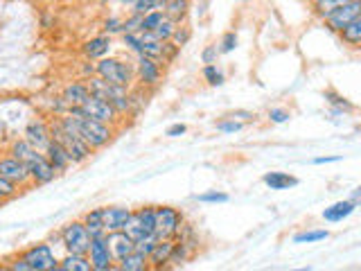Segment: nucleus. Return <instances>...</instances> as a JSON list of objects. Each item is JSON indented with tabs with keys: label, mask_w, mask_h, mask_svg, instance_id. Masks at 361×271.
Listing matches in <instances>:
<instances>
[{
	"label": "nucleus",
	"mask_w": 361,
	"mask_h": 271,
	"mask_svg": "<svg viewBox=\"0 0 361 271\" xmlns=\"http://www.w3.org/2000/svg\"><path fill=\"white\" fill-rule=\"evenodd\" d=\"M68 102L61 97V95H56L50 100V116H63V113H68Z\"/></svg>",
	"instance_id": "obj_51"
},
{
	"label": "nucleus",
	"mask_w": 361,
	"mask_h": 271,
	"mask_svg": "<svg viewBox=\"0 0 361 271\" xmlns=\"http://www.w3.org/2000/svg\"><path fill=\"white\" fill-rule=\"evenodd\" d=\"M226 116H231V118L240 120V122H244V124H255V122H257V113L246 111V109H235V111H231V113H226Z\"/></svg>",
	"instance_id": "obj_49"
},
{
	"label": "nucleus",
	"mask_w": 361,
	"mask_h": 271,
	"mask_svg": "<svg viewBox=\"0 0 361 271\" xmlns=\"http://www.w3.org/2000/svg\"><path fill=\"white\" fill-rule=\"evenodd\" d=\"M185 215L174 206H156V237L158 240H176Z\"/></svg>",
	"instance_id": "obj_6"
},
{
	"label": "nucleus",
	"mask_w": 361,
	"mask_h": 271,
	"mask_svg": "<svg viewBox=\"0 0 361 271\" xmlns=\"http://www.w3.org/2000/svg\"><path fill=\"white\" fill-rule=\"evenodd\" d=\"M133 68H135V84L138 86H142L147 90H154V88L161 86L163 71H165V68L161 66V61H156L147 54H138L133 61Z\"/></svg>",
	"instance_id": "obj_7"
},
{
	"label": "nucleus",
	"mask_w": 361,
	"mask_h": 271,
	"mask_svg": "<svg viewBox=\"0 0 361 271\" xmlns=\"http://www.w3.org/2000/svg\"><path fill=\"white\" fill-rule=\"evenodd\" d=\"M327 237H330V231L327 229H305L293 235L291 242L293 244H316V242L327 240Z\"/></svg>",
	"instance_id": "obj_32"
},
{
	"label": "nucleus",
	"mask_w": 361,
	"mask_h": 271,
	"mask_svg": "<svg viewBox=\"0 0 361 271\" xmlns=\"http://www.w3.org/2000/svg\"><path fill=\"white\" fill-rule=\"evenodd\" d=\"M127 231L135 242L142 240V237L156 235V206H140L133 208L131 219L127 224Z\"/></svg>",
	"instance_id": "obj_8"
},
{
	"label": "nucleus",
	"mask_w": 361,
	"mask_h": 271,
	"mask_svg": "<svg viewBox=\"0 0 361 271\" xmlns=\"http://www.w3.org/2000/svg\"><path fill=\"white\" fill-rule=\"evenodd\" d=\"M185 133H188V124H183V122L169 124L167 131H165L167 138H178V136H185Z\"/></svg>",
	"instance_id": "obj_53"
},
{
	"label": "nucleus",
	"mask_w": 361,
	"mask_h": 271,
	"mask_svg": "<svg viewBox=\"0 0 361 271\" xmlns=\"http://www.w3.org/2000/svg\"><path fill=\"white\" fill-rule=\"evenodd\" d=\"M197 201L199 203H228L231 197L226 195V192H221V190H208V192H201V195H197Z\"/></svg>",
	"instance_id": "obj_41"
},
{
	"label": "nucleus",
	"mask_w": 361,
	"mask_h": 271,
	"mask_svg": "<svg viewBox=\"0 0 361 271\" xmlns=\"http://www.w3.org/2000/svg\"><path fill=\"white\" fill-rule=\"evenodd\" d=\"M163 18H165V11L163 9L147 11V14L142 16V32H154L158 28V23H161Z\"/></svg>",
	"instance_id": "obj_40"
},
{
	"label": "nucleus",
	"mask_w": 361,
	"mask_h": 271,
	"mask_svg": "<svg viewBox=\"0 0 361 271\" xmlns=\"http://www.w3.org/2000/svg\"><path fill=\"white\" fill-rule=\"evenodd\" d=\"M262 183L269 188V190H289V188H296L298 186V179L289 174V172H264L262 174Z\"/></svg>",
	"instance_id": "obj_25"
},
{
	"label": "nucleus",
	"mask_w": 361,
	"mask_h": 271,
	"mask_svg": "<svg viewBox=\"0 0 361 271\" xmlns=\"http://www.w3.org/2000/svg\"><path fill=\"white\" fill-rule=\"evenodd\" d=\"M113 48V37L109 34H97V37H90L82 43V56L88 61H99L109 56Z\"/></svg>",
	"instance_id": "obj_14"
},
{
	"label": "nucleus",
	"mask_w": 361,
	"mask_h": 271,
	"mask_svg": "<svg viewBox=\"0 0 361 271\" xmlns=\"http://www.w3.org/2000/svg\"><path fill=\"white\" fill-rule=\"evenodd\" d=\"M90 75H95V61H84L82 66V77H90Z\"/></svg>",
	"instance_id": "obj_55"
},
{
	"label": "nucleus",
	"mask_w": 361,
	"mask_h": 271,
	"mask_svg": "<svg viewBox=\"0 0 361 271\" xmlns=\"http://www.w3.org/2000/svg\"><path fill=\"white\" fill-rule=\"evenodd\" d=\"M131 212H133V208H127V206H104V226H106V233L124 231V229H127V224L131 219Z\"/></svg>",
	"instance_id": "obj_17"
},
{
	"label": "nucleus",
	"mask_w": 361,
	"mask_h": 271,
	"mask_svg": "<svg viewBox=\"0 0 361 271\" xmlns=\"http://www.w3.org/2000/svg\"><path fill=\"white\" fill-rule=\"evenodd\" d=\"M68 118L73 120L77 133L82 136V138L86 140V145H88L93 152L104 150V147L111 145V140L116 138L118 127H113V124L99 122V120H95V118L86 116V113H84L82 109H79V107L68 109Z\"/></svg>",
	"instance_id": "obj_2"
},
{
	"label": "nucleus",
	"mask_w": 361,
	"mask_h": 271,
	"mask_svg": "<svg viewBox=\"0 0 361 271\" xmlns=\"http://www.w3.org/2000/svg\"><path fill=\"white\" fill-rule=\"evenodd\" d=\"M32 271H59V255L54 253L50 242H39L18 253Z\"/></svg>",
	"instance_id": "obj_5"
},
{
	"label": "nucleus",
	"mask_w": 361,
	"mask_h": 271,
	"mask_svg": "<svg viewBox=\"0 0 361 271\" xmlns=\"http://www.w3.org/2000/svg\"><path fill=\"white\" fill-rule=\"evenodd\" d=\"M178 54H180V48H178V45H174L172 41H165V48H163V59H161L163 68L172 66V64L178 59Z\"/></svg>",
	"instance_id": "obj_44"
},
{
	"label": "nucleus",
	"mask_w": 361,
	"mask_h": 271,
	"mask_svg": "<svg viewBox=\"0 0 361 271\" xmlns=\"http://www.w3.org/2000/svg\"><path fill=\"white\" fill-rule=\"evenodd\" d=\"M5 263H7V265H3V267L9 269V271H32L30 265H27L20 255H14L11 260H5Z\"/></svg>",
	"instance_id": "obj_52"
},
{
	"label": "nucleus",
	"mask_w": 361,
	"mask_h": 271,
	"mask_svg": "<svg viewBox=\"0 0 361 271\" xmlns=\"http://www.w3.org/2000/svg\"><path fill=\"white\" fill-rule=\"evenodd\" d=\"M289 118H291V111L285 107H274L267 111V120L271 124H285V122H289Z\"/></svg>",
	"instance_id": "obj_43"
},
{
	"label": "nucleus",
	"mask_w": 361,
	"mask_h": 271,
	"mask_svg": "<svg viewBox=\"0 0 361 271\" xmlns=\"http://www.w3.org/2000/svg\"><path fill=\"white\" fill-rule=\"evenodd\" d=\"M120 37H122L124 48H127L129 52H133L135 56L142 54V37H140V32H124V34H120Z\"/></svg>",
	"instance_id": "obj_37"
},
{
	"label": "nucleus",
	"mask_w": 361,
	"mask_h": 271,
	"mask_svg": "<svg viewBox=\"0 0 361 271\" xmlns=\"http://www.w3.org/2000/svg\"><path fill=\"white\" fill-rule=\"evenodd\" d=\"M142 37V54L152 56V59L161 61L163 59V48H165V41H161L156 37L154 32H140ZM163 66V64H161Z\"/></svg>",
	"instance_id": "obj_29"
},
{
	"label": "nucleus",
	"mask_w": 361,
	"mask_h": 271,
	"mask_svg": "<svg viewBox=\"0 0 361 271\" xmlns=\"http://www.w3.org/2000/svg\"><path fill=\"white\" fill-rule=\"evenodd\" d=\"M0 174H3L5 179H9L11 183H16L20 190H27L32 186L27 165L23 161H18L16 156H11L9 152L0 154Z\"/></svg>",
	"instance_id": "obj_11"
},
{
	"label": "nucleus",
	"mask_w": 361,
	"mask_h": 271,
	"mask_svg": "<svg viewBox=\"0 0 361 271\" xmlns=\"http://www.w3.org/2000/svg\"><path fill=\"white\" fill-rule=\"evenodd\" d=\"M174 30H176V23L172 20V18H163L161 23H158V28L154 30V34L161 41H172V37H174Z\"/></svg>",
	"instance_id": "obj_39"
},
{
	"label": "nucleus",
	"mask_w": 361,
	"mask_h": 271,
	"mask_svg": "<svg viewBox=\"0 0 361 271\" xmlns=\"http://www.w3.org/2000/svg\"><path fill=\"white\" fill-rule=\"evenodd\" d=\"M93 3H97V5H111L113 0H93Z\"/></svg>",
	"instance_id": "obj_58"
},
{
	"label": "nucleus",
	"mask_w": 361,
	"mask_h": 271,
	"mask_svg": "<svg viewBox=\"0 0 361 271\" xmlns=\"http://www.w3.org/2000/svg\"><path fill=\"white\" fill-rule=\"evenodd\" d=\"M7 152L11 156H16L18 161H23L25 165H30L32 161H37L39 156H43L41 150H37L27 138H23V136H18V138H11L9 140V147H7Z\"/></svg>",
	"instance_id": "obj_18"
},
{
	"label": "nucleus",
	"mask_w": 361,
	"mask_h": 271,
	"mask_svg": "<svg viewBox=\"0 0 361 271\" xmlns=\"http://www.w3.org/2000/svg\"><path fill=\"white\" fill-rule=\"evenodd\" d=\"M199 253V248L190 246L188 242H180L176 240L174 242V251H172V258H169V269H178V267H185L190 260H195V255Z\"/></svg>",
	"instance_id": "obj_26"
},
{
	"label": "nucleus",
	"mask_w": 361,
	"mask_h": 271,
	"mask_svg": "<svg viewBox=\"0 0 361 271\" xmlns=\"http://www.w3.org/2000/svg\"><path fill=\"white\" fill-rule=\"evenodd\" d=\"M219 45L217 43H208L206 48L201 50V64H217L219 61Z\"/></svg>",
	"instance_id": "obj_46"
},
{
	"label": "nucleus",
	"mask_w": 361,
	"mask_h": 271,
	"mask_svg": "<svg viewBox=\"0 0 361 271\" xmlns=\"http://www.w3.org/2000/svg\"><path fill=\"white\" fill-rule=\"evenodd\" d=\"M341 158H343V156H316L312 163H314V165H327V163H338Z\"/></svg>",
	"instance_id": "obj_54"
},
{
	"label": "nucleus",
	"mask_w": 361,
	"mask_h": 271,
	"mask_svg": "<svg viewBox=\"0 0 361 271\" xmlns=\"http://www.w3.org/2000/svg\"><path fill=\"white\" fill-rule=\"evenodd\" d=\"M27 169H30L32 186H48V183H52L56 176H59V172H56L54 165L48 161V158H45V154L39 156L37 161H32L27 165Z\"/></svg>",
	"instance_id": "obj_16"
},
{
	"label": "nucleus",
	"mask_w": 361,
	"mask_h": 271,
	"mask_svg": "<svg viewBox=\"0 0 361 271\" xmlns=\"http://www.w3.org/2000/svg\"><path fill=\"white\" fill-rule=\"evenodd\" d=\"M348 0H310V5H312V11L319 18H325L330 11H334L336 7H341L345 5Z\"/></svg>",
	"instance_id": "obj_34"
},
{
	"label": "nucleus",
	"mask_w": 361,
	"mask_h": 271,
	"mask_svg": "<svg viewBox=\"0 0 361 271\" xmlns=\"http://www.w3.org/2000/svg\"><path fill=\"white\" fill-rule=\"evenodd\" d=\"M56 235H59V244L66 253H86L88 255L90 240H93V237H90L82 217L73 219V222H66L61 229L56 231Z\"/></svg>",
	"instance_id": "obj_4"
},
{
	"label": "nucleus",
	"mask_w": 361,
	"mask_h": 271,
	"mask_svg": "<svg viewBox=\"0 0 361 271\" xmlns=\"http://www.w3.org/2000/svg\"><path fill=\"white\" fill-rule=\"evenodd\" d=\"M116 269L120 271H147L149 269V258L138 253V251H131L124 260H120V263L116 265Z\"/></svg>",
	"instance_id": "obj_31"
},
{
	"label": "nucleus",
	"mask_w": 361,
	"mask_h": 271,
	"mask_svg": "<svg viewBox=\"0 0 361 271\" xmlns=\"http://www.w3.org/2000/svg\"><path fill=\"white\" fill-rule=\"evenodd\" d=\"M359 14H361V0H348L345 5L336 7L334 11H330V14H327L325 18H321V20H323V25L327 30L338 34V32H343Z\"/></svg>",
	"instance_id": "obj_9"
},
{
	"label": "nucleus",
	"mask_w": 361,
	"mask_h": 271,
	"mask_svg": "<svg viewBox=\"0 0 361 271\" xmlns=\"http://www.w3.org/2000/svg\"><path fill=\"white\" fill-rule=\"evenodd\" d=\"M235 3H242V0H235Z\"/></svg>",
	"instance_id": "obj_61"
},
{
	"label": "nucleus",
	"mask_w": 361,
	"mask_h": 271,
	"mask_svg": "<svg viewBox=\"0 0 361 271\" xmlns=\"http://www.w3.org/2000/svg\"><path fill=\"white\" fill-rule=\"evenodd\" d=\"M122 16H109L102 20V34H109V37H116V34H122Z\"/></svg>",
	"instance_id": "obj_42"
},
{
	"label": "nucleus",
	"mask_w": 361,
	"mask_h": 271,
	"mask_svg": "<svg viewBox=\"0 0 361 271\" xmlns=\"http://www.w3.org/2000/svg\"><path fill=\"white\" fill-rule=\"evenodd\" d=\"M45 158H48V161L54 165V169L59 174H63V172H68V169L71 167H75L73 165V161H71V154L66 152V147L61 145V143H56V140H52L48 147H45Z\"/></svg>",
	"instance_id": "obj_20"
},
{
	"label": "nucleus",
	"mask_w": 361,
	"mask_h": 271,
	"mask_svg": "<svg viewBox=\"0 0 361 271\" xmlns=\"http://www.w3.org/2000/svg\"><path fill=\"white\" fill-rule=\"evenodd\" d=\"M18 192H20V188L16 183H11L9 179H5L3 174H0V197H5L9 201V199H14Z\"/></svg>",
	"instance_id": "obj_47"
},
{
	"label": "nucleus",
	"mask_w": 361,
	"mask_h": 271,
	"mask_svg": "<svg viewBox=\"0 0 361 271\" xmlns=\"http://www.w3.org/2000/svg\"><path fill=\"white\" fill-rule=\"evenodd\" d=\"M156 242H158V237H156V235L142 237V240H138V242H135V251H138V253H142V255H147V258H149V253L154 251Z\"/></svg>",
	"instance_id": "obj_50"
},
{
	"label": "nucleus",
	"mask_w": 361,
	"mask_h": 271,
	"mask_svg": "<svg viewBox=\"0 0 361 271\" xmlns=\"http://www.w3.org/2000/svg\"><path fill=\"white\" fill-rule=\"evenodd\" d=\"M124 32H142V14H131L129 11V16L122 23V34Z\"/></svg>",
	"instance_id": "obj_48"
},
{
	"label": "nucleus",
	"mask_w": 361,
	"mask_h": 271,
	"mask_svg": "<svg viewBox=\"0 0 361 271\" xmlns=\"http://www.w3.org/2000/svg\"><path fill=\"white\" fill-rule=\"evenodd\" d=\"M163 11L167 18H172L176 25H180V23H188V18H190L192 0H165Z\"/></svg>",
	"instance_id": "obj_24"
},
{
	"label": "nucleus",
	"mask_w": 361,
	"mask_h": 271,
	"mask_svg": "<svg viewBox=\"0 0 361 271\" xmlns=\"http://www.w3.org/2000/svg\"><path fill=\"white\" fill-rule=\"evenodd\" d=\"M217 45H219L221 54H231V52L237 50V45H240V37H237L235 30H228V32L221 34V39L217 41Z\"/></svg>",
	"instance_id": "obj_36"
},
{
	"label": "nucleus",
	"mask_w": 361,
	"mask_h": 271,
	"mask_svg": "<svg viewBox=\"0 0 361 271\" xmlns=\"http://www.w3.org/2000/svg\"><path fill=\"white\" fill-rule=\"evenodd\" d=\"M357 208L359 206H357L353 199H341V201H336V203H332V206H327L323 210V219L330 222V224H338V222L348 219Z\"/></svg>",
	"instance_id": "obj_22"
},
{
	"label": "nucleus",
	"mask_w": 361,
	"mask_h": 271,
	"mask_svg": "<svg viewBox=\"0 0 361 271\" xmlns=\"http://www.w3.org/2000/svg\"><path fill=\"white\" fill-rule=\"evenodd\" d=\"M323 100L327 102V107L343 111L345 116H348V113H355V111H357V104H355V102H350L345 95H341V93H338V90H334V88H325V90H323Z\"/></svg>",
	"instance_id": "obj_28"
},
{
	"label": "nucleus",
	"mask_w": 361,
	"mask_h": 271,
	"mask_svg": "<svg viewBox=\"0 0 361 271\" xmlns=\"http://www.w3.org/2000/svg\"><path fill=\"white\" fill-rule=\"evenodd\" d=\"M3 203H7V199H5V197H0V206H3Z\"/></svg>",
	"instance_id": "obj_59"
},
{
	"label": "nucleus",
	"mask_w": 361,
	"mask_h": 271,
	"mask_svg": "<svg viewBox=\"0 0 361 271\" xmlns=\"http://www.w3.org/2000/svg\"><path fill=\"white\" fill-rule=\"evenodd\" d=\"M152 9H163V7L158 5L156 0H133V5L129 7L131 14H142V16Z\"/></svg>",
	"instance_id": "obj_45"
},
{
	"label": "nucleus",
	"mask_w": 361,
	"mask_h": 271,
	"mask_svg": "<svg viewBox=\"0 0 361 271\" xmlns=\"http://www.w3.org/2000/svg\"><path fill=\"white\" fill-rule=\"evenodd\" d=\"M350 199H353V201L357 203V206H361V186L353 192V197H350Z\"/></svg>",
	"instance_id": "obj_56"
},
{
	"label": "nucleus",
	"mask_w": 361,
	"mask_h": 271,
	"mask_svg": "<svg viewBox=\"0 0 361 271\" xmlns=\"http://www.w3.org/2000/svg\"><path fill=\"white\" fill-rule=\"evenodd\" d=\"M82 109L86 116H90V118H95V120H99V122H106V124H113V127H120V122H122V116L120 113L113 109L109 102L104 100V97H99V95H93L90 93L88 97H86V102L82 107Z\"/></svg>",
	"instance_id": "obj_10"
},
{
	"label": "nucleus",
	"mask_w": 361,
	"mask_h": 271,
	"mask_svg": "<svg viewBox=\"0 0 361 271\" xmlns=\"http://www.w3.org/2000/svg\"><path fill=\"white\" fill-rule=\"evenodd\" d=\"M190 41H192V28H190V23H180V25H176V30H174L172 43L178 45V48L183 50Z\"/></svg>",
	"instance_id": "obj_38"
},
{
	"label": "nucleus",
	"mask_w": 361,
	"mask_h": 271,
	"mask_svg": "<svg viewBox=\"0 0 361 271\" xmlns=\"http://www.w3.org/2000/svg\"><path fill=\"white\" fill-rule=\"evenodd\" d=\"M23 138H27L37 150L45 152V147L52 143V129H50V120L48 118H32L25 129H23Z\"/></svg>",
	"instance_id": "obj_13"
},
{
	"label": "nucleus",
	"mask_w": 361,
	"mask_h": 271,
	"mask_svg": "<svg viewBox=\"0 0 361 271\" xmlns=\"http://www.w3.org/2000/svg\"><path fill=\"white\" fill-rule=\"evenodd\" d=\"M88 260H90V267H93V271H113V269H116V260H113V255H111L106 235L104 237H93V240H90Z\"/></svg>",
	"instance_id": "obj_12"
},
{
	"label": "nucleus",
	"mask_w": 361,
	"mask_h": 271,
	"mask_svg": "<svg viewBox=\"0 0 361 271\" xmlns=\"http://www.w3.org/2000/svg\"><path fill=\"white\" fill-rule=\"evenodd\" d=\"M90 95V88L86 84V79H75V82H68L63 88H61V97L68 102V107H82L86 97Z\"/></svg>",
	"instance_id": "obj_19"
},
{
	"label": "nucleus",
	"mask_w": 361,
	"mask_h": 271,
	"mask_svg": "<svg viewBox=\"0 0 361 271\" xmlns=\"http://www.w3.org/2000/svg\"><path fill=\"white\" fill-rule=\"evenodd\" d=\"M156 3H158V5H161V7H163V5H165V0H156Z\"/></svg>",
	"instance_id": "obj_60"
},
{
	"label": "nucleus",
	"mask_w": 361,
	"mask_h": 271,
	"mask_svg": "<svg viewBox=\"0 0 361 271\" xmlns=\"http://www.w3.org/2000/svg\"><path fill=\"white\" fill-rule=\"evenodd\" d=\"M338 39H341L343 45H348V48L361 50V14L350 23L343 32H338Z\"/></svg>",
	"instance_id": "obj_30"
},
{
	"label": "nucleus",
	"mask_w": 361,
	"mask_h": 271,
	"mask_svg": "<svg viewBox=\"0 0 361 271\" xmlns=\"http://www.w3.org/2000/svg\"><path fill=\"white\" fill-rule=\"evenodd\" d=\"M201 77H203V82H206L208 86H212V88L226 84V73L219 68V64H203Z\"/></svg>",
	"instance_id": "obj_33"
},
{
	"label": "nucleus",
	"mask_w": 361,
	"mask_h": 271,
	"mask_svg": "<svg viewBox=\"0 0 361 271\" xmlns=\"http://www.w3.org/2000/svg\"><path fill=\"white\" fill-rule=\"evenodd\" d=\"M246 127L244 122L240 120H235L231 116H221V120L214 122V129H217L219 133H226V136H233V133H240L242 129Z\"/></svg>",
	"instance_id": "obj_35"
},
{
	"label": "nucleus",
	"mask_w": 361,
	"mask_h": 271,
	"mask_svg": "<svg viewBox=\"0 0 361 271\" xmlns=\"http://www.w3.org/2000/svg\"><path fill=\"white\" fill-rule=\"evenodd\" d=\"M59 271H93L86 253H63L59 258Z\"/></svg>",
	"instance_id": "obj_27"
},
{
	"label": "nucleus",
	"mask_w": 361,
	"mask_h": 271,
	"mask_svg": "<svg viewBox=\"0 0 361 271\" xmlns=\"http://www.w3.org/2000/svg\"><path fill=\"white\" fill-rule=\"evenodd\" d=\"M174 242L176 240H158L154 251L149 253V269H169V258H172L174 251Z\"/></svg>",
	"instance_id": "obj_21"
},
{
	"label": "nucleus",
	"mask_w": 361,
	"mask_h": 271,
	"mask_svg": "<svg viewBox=\"0 0 361 271\" xmlns=\"http://www.w3.org/2000/svg\"><path fill=\"white\" fill-rule=\"evenodd\" d=\"M106 240H109V248H111V255L116 260V265L120 260L127 258L131 251H135V240L127 233V231H113L106 233Z\"/></svg>",
	"instance_id": "obj_15"
},
{
	"label": "nucleus",
	"mask_w": 361,
	"mask_h": 271,
	"mask_svg": "<svg viewBox=\"0 0 361 271\" xmlns=\"http://www.w3.org/2000/svg\"><path fill=\"white\" fill-rule=\"evenodd\" d=\"M95 75H99L104 82L131 88L135 84V68L131 61H124L120 56H104V59L95 61Z\"/></svg>",
	"instance_id": "obj_3"
},
{
	"label": "nucleus",
	"mask_w": 361,
	"mask_h": 271,
	"mask_svg": "<svg viewBox=\"0 0 361 271\" xmlns=\"http://www.w3.org/2000/svg\"><path fill=\"white\" fill-rule=\"evenodd\" d=\"M82 222L86 224V229L90 237H104L106 235V226H104V206L90 208L82 215Z\"/></svg>",
	"instance_id": "obj_23"
},
{
	"label": "nucleus",
	"mask_w": 361,
	"mask_h": 271,
	"mask_svg": "<svg viewBox=\"0 0 361 271\" xmlns=\"http://www.w3.org/2000/svg\"><path fill=\"white\" fill-rule=\"evenodd\" d=\"M118 3H120L122 7H127V9H129V7L133 5V0H118Z\"/></svg>",
	"instance_id": "obj_57"
},
{
	"label": "nucleus",
	"mask_w": 361,
	"mask_h": 271,
	"mask_svg": "<svg viewBox=\"0 0 361 271\" xmlns=\"http://www.w3.org/2000/svg\"><path fill=\"white\" fill-rule=\"evenodd\" d=\"M50 129H52V140L61 143L66 147V152L71 154L73 165H84L90 156H93V150L86 145V140L77 133L73 120L68 118V113L63 116H50Z\"/></svg>",
	"instance_id": "obj_1"
}]
</instances>
